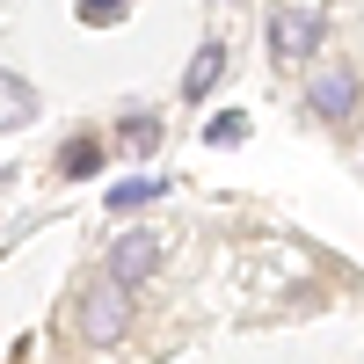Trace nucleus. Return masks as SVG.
<instances>
[{"label":"nucleus","instance_id":"nucleus-9","mask_svg":"<svg viewBox=\"0 0 364 364\" xmlns=\"http://www.w3.org/2000/svg\"><path fill=\"white\" fill-rule=\"evenodd\" d=\"M204 139H211V146H240V139H248V117H240V109H219V117L204 124Z\"/></svg>","mask_w":364,"mask_h":364},{"label":"nucleus","instance_id":"nucleus-5","mask_svg":"<svg viewBox=\"0 0 364 364\" xmlns=\"http://www.w3.org/2000/svg\"><path fill=\"white\" fill-rule=\"evenodd\" d=\"M219 80H226V44H197V51H190V66H182V95L204 102Z\"/></svg>","mask_w":364,"mask_h":364},{"label":"nucleus","instance_id":"nucleus-4","mask_svg":"<svg viewBox=\"0 0 364 364\" xmlns=\"http://www.w3.org/2000/svg\"><path fill=\"white\" fill-rule=\"evenodd\" d=\"M161 255H168V248H161L154 233H117V240H109V262H102V269H109L117 284H132V291H139V284L161 269Z\"/></svg>","mask_w":364,"mask_h":364},{"label":"nucleus","instance_id":"nucleus-11","mask_svg":"<svg viewBox=\"0 0 364 364\" xmlns=\"http://www.w3.org/2000/svg\"><path fill=\"white\" fill-rule=\"evenodd\" d=\"M124 146L132 154H154L161 146V117H124Z\"/></svg>","mask_w":364,"mask_h":364},{"label":"nucleus","instance_id":"nucleus-6","mask_svg":"<svg viewBox=\"0 0 364 364\" xmlns=\"http://www.w3.org/2000/svg\"><path fill=\"white\" fill-rule=\"evenodd\" d=\"M29 117H37V87H29L22 73L0 66V132H22Z\"/></svg>","mask_w":364,"mask_h":364},{"label":"nucleus","instance_id":"nucleus-2","mask_svg":"<svg viewBox=\"0 0 364 364\" xmlns=\"http://www.w3.org/2000/svg\"><path fill=\"white\" fill-rule=\"evenodd\" d=\"M321 37H328V15H321V8H306V0L269 15V58H284V66L314 58V51H321Z\"/></svg>","mask_w":364,"mask_h":364},{"label":"nucleus","instance_id":"nucleus-7","mask_svg":"<svg viewBox=\"0 0 364 364\" xmlns=\"http://www.w3.org/2000/svg\"><path fill=\"white\" fill-rule=\"evenodd\" d=\"M102 168V139H66V146H58V175H95Z\"/></svg>","mask_w":364,"mask_h":364},{"label":"nucleus","instance_id":"nucleus-1","mask_svg":"<svg viewBox=\"0 0 364 364\" xmlns=\"http://www.w3.org/2000/svg\"><path fill=\"white\" fill-rule=\"evenodd\" d=\"M73 336H80L87 350H117V343L132 336V284H117L109 269H102V277H87L80 299H73Z\"/></svg>","mask_w":364,"mask_h":364},{"label":"nucleus","instance_id":"nucleus-10","mask_svg":"<svg viewBox=\"0 0 364 364\" xmlns=\"http://www.w3.org/2000/svg\"><path fill=\"white\" fill-rule=\"evenodd\" d=\"M73 8H80V22L109 29V22H124V15H132V0H73Z\"/></svg>","mask_w":364,"mask_h":364},{"label":"nucleus","instance_id":"nucleus-8","mask_svg":"<svg viewBox=\"0 0 364 364\" xmlns=\"http://www.w3.org/2000/svg\"><path fill=\"white\" fill-rule=\"evenodd\" d=\"M161 190H168L161 175H124V182H117V190H109V211H139V204H154Z\"/></svg>","mask_w":364,"mask_h":364},{"label":"nucleus","instance_id":"nucleus-3","mask_svg":"<svg viewBox=\"0 0 364 364\" xmlns=\"http://www.w3.org/2000/svg\"><path fill=\"white\" fill-rule=\"evenodd\" d=\"M306 109L321 117V124H357V109H364V80L350 66H321L306 80Z\"/></svg>","mask_w":364,"mask_h":364}]
</instances>
